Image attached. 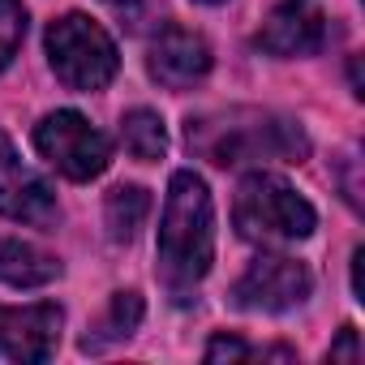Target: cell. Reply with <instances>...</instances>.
I'll use <instances>...</instances> for the list:
<instances>
[{
	"instance_id": "cell-8",
	"label": "cell",
	"mask_w": 365,
	"mask_h": 365,
	"mask_svg": "<svg viewBox=\"0 0 365 365\" xmlns=\"http://www.w3.org/2000/svg\"><path fill=\"white\" fill-rule=\"evenodd\" d=\"M146 69L168 91H190L194 82H202L211 73V48H207L202 35H194L185 26H163L150 39Z\"/></svg>"
},
{
	"instance_id": "cell-13",
	"label": "cell",
	"mask_w": 365,
	"mask_h": 365,
	"mask_svg": "<svg viewBox=\"0 0 365 365\" xmlns=\"http://www.w3.org/2000/svg\"><path fill=\"white\" fill-rule=\"evenodd\" d=\"M120 142H125V150H129L138 163H155V159H163V150H168L163 120H159L155 112H146V108H133V112L120 120Z\"/></svg>"
},
{
	"instance_id": "cell-19",
	"label": "cell",
	"mask_w": 365,
	"mask_h": 365,
	"mask_svg": "<svg viewBox=\"0 0 365 365\" xmlns=\"http://www.w3.org/2000/svg\"><path fill=\"white\" fill-rule=\"evenodd\" d=\"M112 5H125V0H112Z\"/></svg>"
},
{
	"instance_id": "cell-6",
	"label": "cell",
	"mask_w": 365,
	"mask_h": 365,
	"mask_svg": "<svg viewBox=\"0 0 365 365\" xmlns=\"http://www.w3.org/2000/svg\"><path fill=\"white\" fill-rule=\"evenodd\" d=\"M314 288V275L305 262L284 258V254H262L245 267V275L232 284V301L241 309H258V314H284L297 309Z\"/></svg>"
},
{
	"instance_id": "cell-4",
	"label": "cell",
	"mask_w": 365,
	"mask_h": 365,
	"mask_svg": "<svg viewBox=\"0 0 365 365\" xmlns=\"http://www.w3.org/2000/svg\"><path fill=\"white\" fill-rule=\"evenodd\" d=\"M48 61L69 91H103L120 69L112 35L86 14H65L48 26Z\"/></svg>"
},
{
	"instance_id": "cell-5",
	"label": "cell",
	"mask_w": 365,
	"mask_h": 365,
	"mask_svg": "<svg viewBox=\"0 0 365 365\" xmlns=\"http://www.w3.org/2000/svg\"><path fill=\"white\" fill-rule=\"evenodd\" d=\"M39 155L69 180H91L112 163V142L82 116V112H48L35 125Z\"/></svg>"
},
{
	"instance_id": "cell-3",
	"label": "cell",
	"mask_w": 365,
	"mask_h": 365,
	"mask_svg": "<svg viewBox=\"0 0 365 365\" xmlns=\"http://www.w3.org/2000/svg\"><path fill=\"white\" fill-rule=\"evenodd\" d=\"M232 224L254 245H288L305 241L318 224L314 207L275 172H250L232 202Z\"/></svg>"
},
{
	"instance_id": "cell-2",
	"label": "cell",
	"mask_w": 365,
	"mask_h": 365,
	"mask_svg": "<svg viewBox=\"0 0 365 365\" xmlns=\"http://www.w3.org/2000/svg\"><path fill=\"white\" fill-rule=\"evenodd\" d=\"M190 150L220 168H250V163H301L309 159V138L297 120L258 112V108H232L220 116H198L185 129Z\"/></svg>"
},
{
	"instance_id": "cell-11",
	"label": "cell",
	"mask_w": 365,
	"mask_h": 365,
	"mask_svg": "<svg viewBox=\"0 0 365 365\" xmlns=\"http://www.w3.org/2000/svg\"><path fill=\"white\" fill-rule=\"evenodd\" d=\"M61 275V262L52 254H43L31 241L18 237H0V284L9 288H43Z\"/></svg>"
},
{
	"instance_id": "cell-1",
	"label": "cell",
	"mask_w": 365,
	"mask_h": 365,
	"mask_svg": "<svg viewBox=\"0 0 365 365\" xmlns=\"http://www.w3.org/2000/svg\"><path fill=\"white\" fill-rule=\"evenodd\" d=\"M215 258V207L198 172H172L159 224V279L176 301H190Z\"/></svg>"
},
{
	"instance_id": "cell-14",
	"label": "cell",
	"mask_w": 365,
	"mask_h": 365,
	"mask_svg": "<svg viewBox=\"0 0 365 365\" xmlns=\"http://www.w3.org/2000/svg\"><path fill=\"white\" fill-rule=\"evenodd\" d=\"M138 322H142V297L138 292H116L112 305H108V314H103V322H99V331L86 335L82 348L91 352V348H103L108 339H125V335L138 331Z\"/></svg>"
},
{
	"instance_id": "cell-7",
	"label": "cell",
	"mask_w": 365,
	"mask_h": 365,
	"mask_svg": "<svg viewBox=\"0 0 365 365\" xmlns=\"http://www.w3.org/2000/svg\"><path fill=\"white\" fill-rule=\"evenodd\" d=\"M0 215L18 224H35V228H48L56 220L52 185L35 168L22 163V155L14 150L5 133H0Z\"/></svg>"
},
{
	"instance_id": "cell-10",
	"label": "cell",
	"mask_w": 365,
	"mask_h": 365,
	"mask_svg": "<svg viewBox=\"0 0 365 365\" xmlns=\"http://www.w3.org/2000/svg\"><path fill=\"white\" fill-rule=\"evenodd\" d=\"M322 39H327V22H322V14L318 9H309V5H279V9H271L267 18H262V26H258V48L267 52V56H279V61H292V56H314L318 48H322Z\"/></svg>"
},
{
	"instance_id": "cell-17",
	"label": "cell",
	"mask_w": 365,
	"mask_h": 365,
	"mask_svg": "<svg viewBox=\"0 0 365 365\" xmlns=\"http://www.w3.org/2000/svg\"><path fill=\"white\" fill-rule=\"evenodd\" d=\"M331 361H361V339H356V327H344L339 331V339L331 344V352H327Z\"/></svg>"
},
{
	"instance_id": "cell-12",
	"label": "cell",
	"mask_w": 365,
	"mask_h": 365,
	"mask_svg": "<svg viewBox=\"0 0 365 365\" xmlns=\"http://www.w3.org/2000/svg\"><path fill=\"white\" fill-rule=\"evenodd\" d=\"M146 215H150V194H146L142 185H116V190L108 194V202H103L108 232H112V241H120V245L138 237V228L146 224Z\"/></svg>"
},
{
	"instance_id": "cell-18",
	"label": "cell",
	"mask_w": 365,
	"mask_h": 365,
	"mask_svg": "<svg viewBox=\"0 0 365 365\" xmlns=\"http://www.w3.org/2000/svg\"><path fill=\"white\" fill-rule=\"evenodd\" d=\"M202 5H220V0H202Z\"/></svg>"
},
{
	"instance_id": "cell-16",
	"label": "cell",
	"mask_w": 365,
	"mask_h": 365,
	"mask_svg": "<svg viewBox=\"0 0 365 365\" xmlns=\"http://www.w3.org/2000/svg\"><path fill=\"white\" fill-rule=\"evenodd\" d=\"M250 356H258V352L250 344H241L237 335H215L207 344V361H250Z\"/></svg>"
},
{
	"instance_id": "cell-9",
	"label": "cell",
	"mask_w": 365,
	"mask_h": 365,
	"mask_svg": "<svg viewBox=\"0 0 365 365\" xmlns=\"http://www.w3.org/2000/svg\"><path fill=\"white\" fill-rule=\"evenodd\" d=\"M61 305H26V309H5L0 305V356L9 361H22V365H35V361H48L56 352V339H61Z\"/></svg>"
},
{
	"instance_id": "cell-15",
	"label": "cell",
	"mask_w": 365,
	"mask_h": 365,
	"mask_svg": "<svg viewBox=\"0 0 365 365\" xmlns=\"http://www.w3.org/2000/svg\"><path fill=\"white\" fill-rule=\"evenodd\" d=\"M26 39V9L22 0H0V69H5Z\"/></svg>"
}]
</instances>
